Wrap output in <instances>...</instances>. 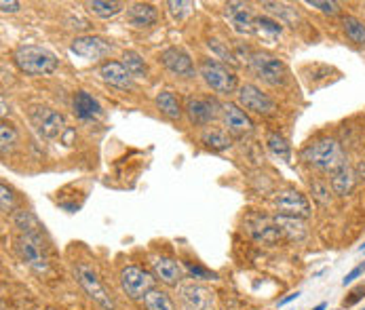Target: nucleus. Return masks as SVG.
<instances>
[{"label": "nucleus", "instance_id": "obj_1", "mask_svg": "<svg viewBox=\"0 0 365 310\" xmlns=\"http://www.w3.org/2000/svg\"><path fill=\"white\" fill-rule=\"evenodd\" d=\"M13 59L17 64V68L26 74H32V76H43V74H51L57 70L59 61L57 57L49 51V49H43V47H36V45H24V47H17L15 53H13Z\"/></svg>", "mask_w": 365, "mask_h": 310}, {"label": "nucleus", "instance_id": "obj_2", "mask_svg": "<svg viewBox=\"0 0 365 310\" xmlns=\"http://www.w3.org/2000/svg\"><path fill=\"white\" fill-rule=\"evenodd\" d=\"M302 158L321 171H336L342 165H346V156H344L342 146L331 138L319 140V142L310 144L308 148H304Z\"/></svg>", "mask_w": 365, "mask_h": 310}, {"label": "nucleus", "instance_id": "obj_3", "mask_svg": "<svg viewBox=\"0 0 365 310\" xmlns=\"http://www.w3.org/2000/svg\"><path fill=\"white\" fill-rule=\"evenodd\" d=\"M201 78L207 82V87H211L215 93H234L236 91V76L232 70H228L226 66L217 64L215 59H203L201 68H199Z\"/></svg>", "mask_w": 365, "mask_h": 310}, {"label": "nucleus", "instance_id": "obj_4", "mask_svg": "<svg viewBox=\"0 0 365 310\" xmlns=\"http://www.w3.org/2000/svg\"><path fill=\"white\" fill-rule=\"evenodd\" d=\"M17 253L34 272L43 274L49 270V260L41 235H22L17 239Z\"/></svg>", "mask_w": 365, "mask_h": 310}, {"label": "nucleus", "instance_id": "obj_5", "mask_svg": "<svg viewBox=\"0 0 365 310\" xmlns=\"http://www.w3.org/2000/svg\"><path fill=\"white\" fill-rule=\"evenodd\" d=\"M155 281L150 272L138 268V266H125L120 270V287L131 300H144L146 293L155 289Z\"/></svg>", "mask_w": 365, "mask_h": 310}, {"label": "nucleus", "instance_id": "obj_6", "mask_svg": "<svg viewBox=\"0 0 365 310\" xmlns=\"http://www.w3.org/2000/svg\"><path fill=\"white\" fill-rule=\"evenodd\" d=\"M250 66H252L254 74L271 87H279L285 82V76H287L285 64L269 53H254L250 59Z\"/></svg>", "mask_w": 365, "mask_h": 310}, {"label": "nucleus", "instance_id": "obj_7", "mask_svg": "<svg viewBox=\"0 0 365 310\" xmlns=\"http://www.w3.org/2000/svg\"><path fill=\"white\" fill-rule=\"evenodd\" d=\"M76 279H78L80 287L87 291V295H89L95 304H99L103 310H114V300L110 297V293H108L106 287L101 285L97 272H95L91 266L78 264V266H76Z\"/></svg>", "mask_w": 365, "mask_h": 310}, {"label": "nucleus", "instance_id": "obj_8", "mask_svg": "<svg viewBox=\"0 0 365 310\" xmlns=\"http://www.w3.org/2000/svg\"><path fill=\"white\" fill-rule=\"evenodd\" d=\"M273 205H275V209L279 212V216L300 218V220H304V218L310 216V202L298 190H281L273 198Z\"/></svg>", "mask_w": 365, "mask_h": 310}, {"label": "nucleus", "instance_id": "obj_9", "mask_svg": "<svg viewBox=\"0 0 365 310\" xmlns=\"http://www.w3.org/2000/svg\"><path fill=\"white\" fill-rule=\"evenodd\" d=\"M236 97H238L241 106H245L248 110L258 112V115H273L277 110L275 101L256 84H241L236 89Z\"/></svg>", "mask_w": 365, "mask_h": 310}, {"label": "nucleus", "instance_id": "obj_10", "mask_svg": "<svg viewBox=\"0 0 365 310\" xmlns=\"http://www.w3.org/2000/svg\"><path fill=\"white\" fill-rule=\"evenodd\" d=\"M30 119L34 123V127L38 129V133L47 140H55L57 135L64 133L66 129V121L59 112L51 110V108H34L30 112Z\"/></svg>", "mask_w": 365, "mask_h": 310}, {"label": "nucleus", "instance_id": "obj_11", "mask_svg": "<svg viewBox=\"0 0 365 310\" xmlns=\"http://www.w3.org/2000/svg\"><path fill=\"white\" fill-rule=\"evenodd\" d=\"M70 51L74 55H78V57H85V59L95 61V59H101V57L110 55L112 53V47H110V43H106L99 36H78V38L72 40Z\"/></svg>", "mask_w": 365, "mask_h": 310}, {"label": "nucleus", "instance_id": "obj_12", "mask_svg": "<svg viewBox=\"0 0 365 310\" xmlns=\"http://www.w3.org/2000/svg\"><path fill=\"white\" fill-rule=\"evenodd\" d=\"M224 15L226 20L230 22L232 30L236 34H250L254 32V13H252V7L248 3H228L226 9H224Z\"/></svg>", "mask_w": 365, "mask_h": 310}, {"label": "nucleus", "instance_id": "obj_13", "mask_svg": "<svg viewBox=\"0 0 365 310\" xmlns=\"http://www.w3.org/2000/svg\"><path fill=\"white\" fill-rule=\"evenodd\" d=\"M180 302L184 310H211L213 308V295L201 285L188 283L180 285Z\"/></svg>", "mask_w": 365, "mask_h": 310}, {"label": "nucleus", "instance_id": "obj_14", "mask_svg": "<svg viewBox=\"0 0 365 310\" xmlns=\"http://www.w3.org/2000/svg\"><path fill=\"white\" fill-rule=\"evenodd\" d=\"M215 108H217L215 99H205V97H188L186 99V112L194 125H209L217 117Z\"/></svg>", "mask_w": 365, "mask_h": 310}, {"label": "nucleus", "instance_id": "obj_15", "mask_svg": "<svg viewBox=\"0 0 365 310\" xmlns=\"http://www.w3.org/2000/svg\"><path fill=\"white\" fill-rule=\"evenodd\" d=\"M161 64L176 76H182V78H190L194 76V66H192V59L188 57V53H184L182 49L178 47H171V49H165L161 53Z\"/></svg>", "mask_w": 365, "mask_h": 310}, {"label": "nucleus", "instance_id": "obj_16", "mask_svg": "<svg viewBox=\"0 0 365 310\" xmlns=\"http://www.w3.org/2000/svg\"><path fill=\"white\" fill-rule=\"evenodd\" d=\"M248 230L250 235L260 241V243H277L283 235L279 230V226L275 224V218H262V216H254L248 220Z\"/></svg>", "mask_w": 365, "mask_h": 310}, {"label": "nucleus", "instance_id": "obj_17", "mask_svg": "<svg viewBox=\"0 0 365 310\" xmlns=\"http://www.w3.org/2000/svg\"><path fill=\"white\" fill-rule=\"evenodd\" d=\"M222 119H224V127L234 133V135H243L252 131V119L243 112L236 103H224L222 106Z\"/></svg>", "mask_w": 365, "mask_h": 310}, {"label": "nucleus", "instance_id": "obj_18", "mask_svg": "<svg viewBox=\"0 0 365 310\" xmlns=\"http://www.w3.org/2000/svg\"><path fill=\"white\" fill-rule=\"evenodd\" d=\"M99 76L106 84H112V87H118V89H131L134 87V76L123 66V61L101 64L99 66Z\"/></svg>", "mask_w": 365, "mask_h": 310}, {"label": "nucleus", "instance_id": "obj_19", "mask_svg": "<svg viewBox=\"0 0 365 310\" xmlns=\"http://www.w3.org/2000/svg\"><path fill=\"white\" fill-rule=\"evenodd\" d=\"M159 20V11L148 3H138L127 9V24L134 28H150Z\"/></svg>", "mask_w": 365, "mask_h": 310}, {"label": "nucleus", "instance_id": "obj_20", "mask_svg": "<svg viewBox=\"0 0 365 310\" xmlns=\"http://www.w3.org/2000/svg\"><path fill=\"white\" fill-rule=\"evenodd\" d=\"M152 270H155L157 279L165 285H178L184 276L182 266L171 258H157L152 262Z\"/></svg>", "mask_w": 365, "mask_h": 310}, {"label": "nucleus", "instance_id": "obj_21", "mask_svg": "<svg viewBox=\"0 0 365 310\" xmlns=\"http://www.w3.org/2000/svg\"><path fill=\"white\" fill-rule=\"evenodd\" d=\"M74 110L80 121H97L101 117V106L87 91H78L74 97Z\"/></svg>", "mask_w": 365, "mask_h": 310}, {"label": "nucleus", "instance_id": "obj_22", "mask_svg": "<svg viewBox=\"0 0 365 310\" xmlns=\"http://www.w3.org/2000/svg\"><path fill=\"white\" fill-rule=\"evenodd\" d=\"M355 182H357V175L348 165H342L340 169L331 171V190L338 196L350 194V190L355 188Z\"/></svg>", "mask_w": 365, "mask_h": 310}, {"label": "nucleus", "instance_id": "obj_23", "mask_svg": "<svg viewBox=\"0 0 365 310\" xmlns=\"http://www.w3.org/2000/svg\"><path fill=\"white\" fill-rule=\"evenodd\" d=\"M275 224L279 226L281 235L287 237L289 241H300L306 237V226L300 218H287V216H277Z\"/></svg>", "mask_w": 365, "mask_h": 310}, {"label": "nucleus", "instance_id": "obj_24", "mask_svg": "<svg viewBox=\"0 0 365 310\" xmlns=\"http://www.w3.org/2000/svg\"><path fill=\"white\" fill-rule=\"evenodd\" d=\"M157 106L159 110L167 117V119H180L182 117V108H180V101L171 91H161L157 95Z\"/></svg>", "mask_w": 365, "mask_h": 310}, {"label": "nucleus", "instance_id": "obj_25", "mask_svg": "<svg viewBox=\"0 0 365 310\" xmlns=\"http://www.w3.org/2000/svg\"><path fill=\"white\" fill-rule=\"evenodd\" d=\"M123 3H116V0H93V3H89V11L101 20H108V17H114L118 15L120 11H123Z\"/></svg>", "mask_w": 365, "mask_h": 310}, {"label": "nucleus", "instance_id": "obj_26", "mask_svg": "<svg viewBox=\"0 0 365 310\" xmlns=\"http://www.w3.org/2000/svg\"><path fill=\"white\" fill-rule=\"evenodd\" d=\"M201 142H203L209 150H215V152L230 148V138H228L226 131H222V129H207V131H203Z\"/></svg>", "mask_w": 365, "mask_h": 310}, {"label": "nucleus", "instance_id": "obj_27", "mask_svg": "<svg viewBox=\"0 0 365 310\" xmlns=\"http://www.w3.org/2000/svg\"><path fill=\"white\" fill-rule=\"evenodd\" d=\"M144 308L146 310H176L171 297L165 291H161V289H152L150 293H146Z\"/></svg>", "mask_w": 365, "mask_h": 310}, {"label": "nucleus", "instance_id": "obj_28", "mask_svg": "<svg viewBox=\"0 0 365 310\" xmlns=\"http://www.w3.org/2000/svg\"><path fill=\"white\" fill-rule=\"evenodd\" d=\"M13 224H15V228L22 230V235H38V228H41L38 220L30 212H15Z\"/></svg>", "mask_w": 365, "mask_h": 310}, {"label": "nucleus", "instance_id": "obj_29", "mask_svg": "<svg viewBox=\"0 0 365 310\" xmlns=\"http://www.w3.org/2000/svg\"><path fill=\"white\" fill-rule=\"evenodd\" d=\"M123 66L129 70V74L134 78H144L148 74V68H146V61L136 53V51H127L123 55Z\"/></svg>", "mask_w": 365, "mask_h": 310}, {"label": "nucleus", "instance_id": "obj_30", "mask_svg": "<svg viewBox=\"0 0 365 310\" xmlns=\"http://www.w3.org/2000/svg\"><path fill=\"white\" fill-rule=\"evenodd\" d=\"M342 26H344V32H346V36L352 40V43H357V45H365V24L363 22H359L357 17H344L342 20Z\"/></svg>", "mask_w": 365, "mask_h": 310}, {"label": "nucleus", "instance_id": "obj_31", "mask_svg": "<svg viewBox=\"0 0 365 310\" xmlns=\"http://www.w3.org/2000/svg\"><path fill=\"white\" fill-rule=\"evenodd\" d=\"M254 32H258L260 36L277 38V36L283 32V28H281L279 22H275V20H271V17H256V22H254Z\"/></svg>", "mask_w": 365, "mask_h": 310}, {"label": "nucleus", "instance_id": "obj_32", "mask_svg": "<svg viewBox=\"0 0 365 310\" xmlns=\"http://www.w3.org/2000/svg\"><path fill=\"white\" fill-rule=\"evenodd\" d=\"M266 144H269V148H271V152H273L275 156H279L281 161H289V156H292L289 144H287L279 133H269Z\"/></svg>", "mask_w": 365, "mask_h": 310}, {"label": "nucleus", "instance_id": "obj_33", "mask_svg": "<svg viewBox=\"0 0 365 310\" xmlns=\"http://www.w3.org/2000/svg\"><path fill=\"white\" fill-rule=\"evenodd\" d=\"M17 142V133L15 129L9 125V123H3L0 125V150H3V154H7Z\"/></svg>", "mask_w": 365, "mask_h": 310}, {"label": "nucleus", "instance_id": "obj_34", "mask_svg": "<svg viewBox=\"0 0 365 310\" xmlns=\"http://www.w3.org/2000/svg\"><path fill=\"white\" fill-rule=\"evenodd\" d=\"M207 47L222 59V61H226V64H234V55L226 49V47H222V43L220 40H215V38H211L209 43H207Z\"/></svg>", "mask_w": 365, "mask_h": 310}, {"label": "nucleus", "instance_id": "obj_35", "mask_svg": "<svg viewBox=\"0 0 365 310\" xmlns=\"http://www.w3.org/2000/svg\"><path fill=\"white\" fill-rule=\"evenodd\" d=\"M306 5L313 7V9H319L321 13H329V15H336L340 11L338 3H325V0H308Z\"/></svg>", "mask_w": 365, "mask_h": 310}, {"label": "nucleus", "instance_id": "obj_36", "mask_svg": "<svg viewBox=\"0 0 365 310\" xmlns=\"http://www.w3.org/2000/svg\"><path fill=\"white\" fill-rule=\"evenodd\" d=\"M310 192H313V196H315L319 202H323V205H327V202L331 200L329 188H327L325 184H321V182H315V184L310 186Z\"/></svg>", "mask_w": 365, "mask_h": 310}, {"label": "nucleus", "instance_id": "obj_37", "mask_svg": "<svg viewBox=\"0 0 365 310\" xmlns=\"http://www.w3.org/2000/svg\"><path fill=\"white\" fill-rule=\"evenodd\" d=\"M188 268V272L194 276V279H217V274L215 272H211V270H207V268H203V266H199V264H188L186 266Z\"/></svg>", "mask_w": 365, "mask_h": 310}, {"label": "nucleus", "instance_id": "obj_38", "mask_svg": "<svg viewBox=\"0 0 365 310\" xmlns=\"http://www.w3.org/2000/svg\"><path fill=\"white\" fill-rule=\"evenodd\" d=\"M167 7H169V11H171L173 15L182 17L184 13H188V11L192 9V3H176V0H169Z\"/></svg>", "mask_w": 365, "mask_h": 310}, {"label": "nucleus", "instance_id": "obj_39", "mask_svg": "<svg viewBox=\"0 0 365 310\" xmlns=\"http://www.w3.org/2000/svg\"><path fill=\"white\" fill-rule=\"evenodd\" d=\"M0 192H3V212L9 214V212L13 209V192H11L5 184L0 186Z\"/></svg>", "mask_w": 365, "mask_h": 310}, {"label": "nucleus", "instance_id": "obj_40", "mask_svg": "<svg viewBox=\"0 0 365 310\" xmlns=\"http://www.w3.org/2000/svg\"><path fill=\"white\" fill-rule=\"evenodd\" d=\"M365 272V264H361V266H357V268H352L346 276H344V281H342V285H348V283H352L355 279H359L361 274Z\"/></svg>", "mask_w": 365, "mask_h": 310}, {"label": "nucleus", "instance_id": "obj_41", "mask_svg": "<svg viewBox=\"0 0 365 310\" xmlns=\"http://www.w3.org/2000/svg\"><path fill=\"white\" fill-rule=\"evenodd\" d=\"M0 9H3V13H15L17 9H20V3H9V0H3V3H0Z\"/></svg>", "mask_w": 365, "mask_h": 310}, {"label": "nucleus", "instance_id": "obj_42", "mask_svg": "<svg viewBox=\"0 0 365 310\" xmlns=\"http://www.w3.org/2000/svg\"><path fill=\"white\" fill-rule=\"evenodd\" d=\"M365 293V289L363 287H359V289H355L352 293H350V297L348 300H344V306H352L355 302H359L361 300V295Z\"/></svg>", "mask_w": 365, "mask_h": 310}, {"label": "nucleus", "instance_id": "obj_43", "mask_svg": "<svg viewBox=\"0 0 365 310\" xmlns=\"http://www.w3.org/2000/svg\"><path fill=\"white\" fill-rule=\"evenodd\" d=\"M298 295H300V291H296V293H292V295H287L285 300H281V302H279V306H283V304H287V302H292V300H296Z\"/></svg>", "mask_w": 365, "mask_h": 310}, {"label": "nucleus", "instance_id": "obj_44", "mask_svg": "<svg viewBox=\"0 0 365 310\" xmlns=\"http://www.w3.org/2000/svg\"><path fill=\"white\" fill-rule=\"evenodd\" d=\"M313 310H325V304H319V306H315Z\"/></svg>", "mask_w": 365, "mask_h": 310}, {"label": "nucleus", "instance_id": "obj_45", "mask_svg": "<svg viewBox=\"0 0 365 310\" xmlns=\"http://www.w3.org/2000/svg\"><path fill=\"white\" fill-rule=\"evenodd\" d=\"M359 171L363 173V171H365V165H359Z\"/></svg>", "mask_w": 365, "mask_h": 310}, {"label": "nucleus", "instance_id": "obj_46", "mask_svg": "<svg viewBox=\"0 0 365 310\" xmlns=\"http://www.w3.org/2000/svg\"><path fill=\"white\" fill-rule=\"evenodd\" d=\"M361 251H363V253H365V245H363V247H361Z\"/></svg>", "mask_w": 365, "mask_h": 310}]
</instances>
